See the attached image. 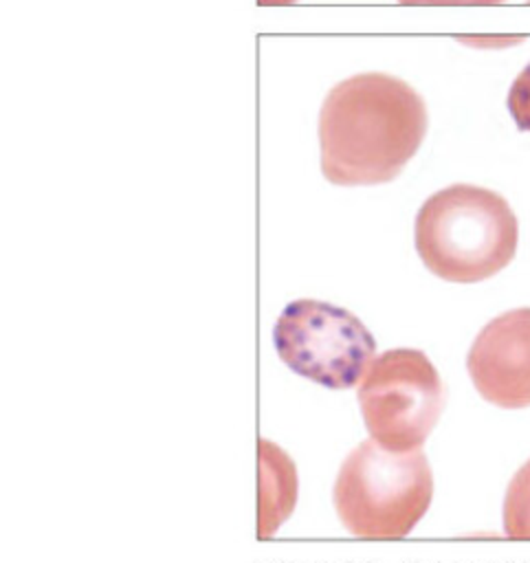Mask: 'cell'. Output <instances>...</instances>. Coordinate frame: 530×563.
Segmentation results:
<instances>
[{
	"label": "cell",
	"mask_w": 530,
	"mask_h": 563,
	"mask_svg": "<svg viewBox=\"0 0 530 563\" xmlns=\"http://www.w3.org/2000/svg\"><path fill=\"white\" fill-rule=\"evenodd\" d=\"M273 343L286 367L328 389L356 387L376 358V339L365 323L319 299L286 303L275 321Z\"/></svg>",
	"instance_id": "obj_5"
},
{
	"label": "cell",
	"mask_w": 530,
	"mask_h": 563,
	"mask_svg": "<svg viewBox=\"0 0 530 563\" xmlns=\"http://www.w3.org/2000/svg\"><path fill=\"white\" fill-rule=\"evenodd\" d=\"M297 504V468L270 440L257 442V537L270 539Z\"/></svg>",
	"instance_id": "obj_7"
},
{
	"label": "cell",
	"mask_w": 530,
	"mask_h": 563,
	"mask_svg": "<svg viewBox=\"0 0 530 563\" xmlns=\"http://www.w3.org/2000/svg\"><path fill=\"white\" fill-rule=\"evenodd\" d=\"M466 372L486 402L499 409L530 407V308L493 317L468 347Z\"/></svg>",
	"instance_id": "obj_6"
},
{
	"label": "cell",
	"mask_w": 530,
	"mask_h": 563,
	"mask_svg": "<svg viewBox=\"0 0 530 563\" xmlns=\"http://www.w3.org/2000/svg\"><path fill=\"white\" fill-rule=\"evenodd\" d=\"M262 7H277V4H292L297 0H257Z\"/></svg>",
	"instance_id": "obj_11"
},
{
	"label": "cell",
	"mask_w": 530,
	"mask_h": 563,
	"mask_svg": "<svg viewBox=\"0 0 530 563\" xmlns=\"http://www.w3.org/2000/svg\"><path fill=\"white\" fill-rule=\"evenodd\" d=\"M427 132L422 97L402 79L363 73L336 84L319 114L321 172L343 187L394 180Z\"/></svg>",
	"instance_id": "obj_1"
},
{
	"label": "cell",
	"mask_w": 530,
	"mask_h": 563,
	"mask_svg": "<svg viewBox=\"0 0 530 563\" xmlns=\"http://www.w3.org/2000/svg\"><path fill=\"white\" fill-rule=\"evenodd\" d=\"M501 523L508 539L530 541V457L515 471L506 486Z\"/></svg>",
	"instance_id": "obj_8"
},
{
	"label": "cell",
	"mask_w": 530,
	"mask_h": 563,
	"mask_svg": "<svg viewBox=\"0 0 530 563\" xmlns=\"http://www.w3.org/2000/svg\"><path fill=\"white\" fill-rule=\"evenodd\" d=\"M356 400L374 442L391 451H416L440 420L444 385L422 350L394 347L372 361Z\"/></svg>",
	"instance_id": "obj_4"
},
{
	"label": "cell",
	"mask_w": 530,
	"mask_h": 563,
	"mask_svg": "<svg viewBox=\"0 0 530 563\" xmlns=\"http://www.w3.org/2000/svg\"><path fill=\"white\" fill-rule=\"evenodd\" d=\"M506 106L517 128L521 132H530V64L512 81Z\"/></svg>",
	"instance_id": "obj_9"
},
{
	"label": "cell",
	"mask_w": 530,
	"mask_h": 563,
	"mask_svg": "<svg viewBox=\"0 0 530 563\" xmlns=\"http://www.w3.org/2000/svg\"><path fill=\"white\" fill-rule=\"evenodd\" d=\"M519 222L508 200L477 185H451L418 209L413 244L429 273L453 284H477L515 257Z\"/></svg>",
	"instance_id": "obj_2"
},
{
	"label": "cell",
	"mask_w": 530,
	"mask_h": 563,
	"mask_svg": "<svg viewBox=\"0 0 530 563\" xmlns=\"http://www.w3.org/2000/svg\"><path fill=\"white\" fill-rule=\"evenodd\" d=\"M433 499V473L427 455L391 451L363 440L352 449L334 479L332 501L343 528L361 539L407 537Z\"/></svg>",
	"instance_id": "obj_3"
},
{
	"label": "cell",
	"mask_w": 530,
	"mask_h": 563,
	"mask_svg": "<svg viewBox=\"0 0 530 563\" xmlns=\"http://www.w3.org/2000/svg\"><path fill=\"white\" fill-rule=\"evenodd\" d=\"M400 4L409 7H455V4H499L504 0H398Z\"/></svg>",
	"instance_id": "obj_10"
}]
</instances>
